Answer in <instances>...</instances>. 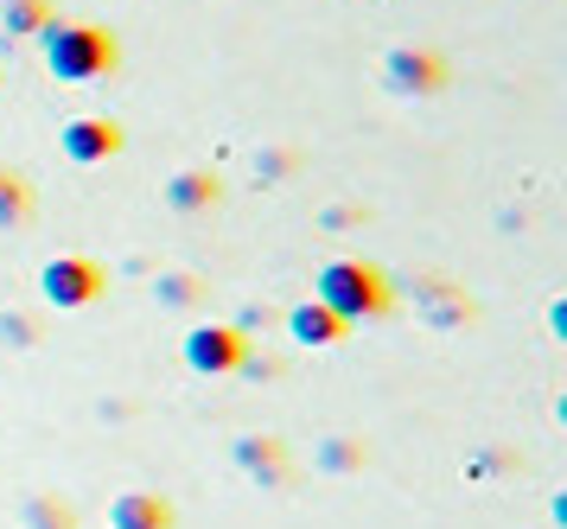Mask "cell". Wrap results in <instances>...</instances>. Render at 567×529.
<instances>
[{
    "mask_svg": "<svg viewBox=\"0 0 567 529\" xmlns=\"http://www.w3.org/2000/svg\"><path fill=\"white\" fill-rule=\"evenodd\" d=\"M154 301L159 306H192V301H198V281H192V275H159L154 281Z\"/></svg>",
    "mask_w": 567,
    "mask_h": 529,
    "instance_id": "cell-16",
    "label": "cell"
},
{
    "mask_svg": "<svg viewBox=\"0 0 567 529\" xmlns=\"http://www.w3.org/2000/svg\"><path fill=\"white\" fill-rule=\"evenodd\" d=\"M58 13H52V0H0V26L13 32V39H32V32H45Z\"/></svg>",
    "mask_w": 567,
    "mask_h": 529,
    "instance_id": "cell-12",
    "label": "cell"
},
{
    "mask_svg": "<svg viewBox=\"0 0 567 529\" xmlns=\"http://www.w3.org/2000/svg\"><path fill=\"white\" fill-rule=\"evenodd\" d=\"M32 217V185L13 166H0V230H20Z\"/></svg>",
    "mask_w": 567,
    "mask_h": 529,
    "instance_id": "cell-13",
    "label": "cell"
},
{
    "mask_svg": "<svg viewBox=\"0 0 567 529\" xmlns=\"http://www.w3.org/2000/svg\"><path fill=\"white\" fill-rule=\"evenodd\" d=\"M414 306H421V319H427V326H440V332H453V326H465V319H472V301H465V294H453L446 281H414Z\"/></svg>",
    "mask_w": 567,
    "mask_h": 529,
    "instance_id": "cell-10",
    "label": "cell"
},
{
    "mask_svg": "<svg viewBox=\"0 0 567 529\" xmlns=\"http://www.w3.org/2000/svg\"><path fill=\"white\" fill-rule=\"evenodd\" d=\"M39 45H45V71L58 83H103L115 64H122V45H115V32L96 20H52L39 32Z\"/></svg>",
    "mask_w": 567,
    "mask_h": 529,
    "instance_id": "cell-1",
    "label": "cell"
},
{
    "mask_svg": "<svg viewBox=\"0 0 567 529\" xmlns=\"http://www.w3.org/2000/svg\"><path fill=\"white\" fill-rule=\"evenodd\" d=\"M217 199H224V179L205 173V166H185V173L166 179V204H173L179 217H205Z\"/></svg>",
    "mask_w": 567,
    "mask_h": 529,
    "instance_id": "cell-8",
    "label": "cell"
},
{
    "mask_svg": "<svg viewBox=\"0 0 567 529\" xmlns=\"http://www.w3.org/2000/svg\"><path fill=\"white\" fill-rule=\"evenodd\" d=\"M0 332H7L13 345H32V319H20V313H7V319H0Z\"/></svg>",
    "mask_w": 567,
    "mask_h": 529,
    "instance_id": "cell-18",
    "label": "cell"
},
{
    "mask_svg": "<svg viewBox=\"0 0 567 529\" xmlns=\"http://www.w3.org/2000/svg\"><path fill=\"white\" fill-rule=\"evenodd\" d=\"M446 58L440 51H427V45H395L383 58V83L395 90V96H440L446 90Z\"/></svg>",
    "mask_w": 567,
    "mask_h": 529,
    "instance_id": "cell-5",
    "label": "cell"
},
{
    "mask_svg": "<svg viewBox=\"0 0 567 529\" xmlns=\"http://www.w3.org/2000/svg\"><path fill=\"white\" fill-rule=\"evenodd\" d=\"M256 166H261V173H268V185H275V179H281V173H293V153H275V147H268V153H261V160H256Z\"/></svg>",
    "mask_w": 567,
    "mask_h": 529,
    "instance_id": "cell-17",
    "label": "cell"
},
{
    "mask_svg": "<svg viewBox=\"0 0 567 529\" xmlns=\"http://www.w3.org/2000/svg\"><path fill=\"white\" fill-rule=\"evenodd\" d=\"M243 357H249V332H236V326L185 332V370H198V377H236Z\"/></svg>",
    "mask_w": 567,
    "mask_h": 529,
    "instance_id": "cell-4",
    "label": "cell"
},
{
    "mask_svg": "<svg viewBox=\"0 0 567 529\" xmlns=\"http://www.w3.org/2000/svg\"><path fill=\"white\" fill-rule=\"evenodd\" d=\"M109 529H173V505L159 491H115L109 498Z\"/></svg>",
    "mask_w": 567,
    "mask_h": 529,
    "instance_id": "cell-7",
    "label": "cell"
},
{
    "mask_svg": "<svg viewBox=\"0 0 567 529\" xmlns=\"http://www.w3.org/2000/svg\"><path fill=\"white\" fill-rule=\"evenodd\" d=\"M358 466H363L358 440H326V447H319V472H358Z\"/></svg>",
    "mask_w": 567,
    "mask_h": 529,
    "instance_id": "cell-15",
    "label": "cell"
},
{
    "mask_svg": "<svg viewBox=\"0 0 567 529\" xmlns=\"http://www.w3.org/2000/svg\"><path fill=\"white\" fill-rule=\"evenodd\" d=\"M20 529H71V505H58V498H27Z\"/></svg>",
    "mask_w": 567,
    "mask_h": 529,
    "instance_id": "cell-14",
    "label": "cell"
},
{
    "mask_svg": "<svg viewBox=\"0 0 567 529\" xmlns=\"http://www.w3.org/2000/svg\"><path fill=\"white\" fill-rule=\"evenodd\" d=\"M312 301L332 306L344 326H358V319L389 313V281H383V268H370V262H326V268H319V287H312Z\"/></svg>",
    "mask_w": 567,
    "mask_h": 529,
    "instance_id": "cell-2",
    "label": "cell"
},
{
    "mask_svg": "<svg viewBox=\"0 0 567 529\" xmlns=\"http://www.w3.org/2000/svg\"><path fill=\"white\" fill-rule=\"evenodd\" d=\"M58 147L71 166H103L122 153V122H109V115H78V122L58 128Z\"/></svg>",
    "mask_w": 567,
    "mask_h": 529,
    "instance_id": "cell-6",
    "label": "cell"
},
{
    "mask_svg": "<svg viewBox=\"0 0 567 529\" xmlns=\"http://www.w3.org/2000/svg\"><path fill=\"white\" fill-rule=\"evenodd\" d=\"M103 287H109V268L90 262V255H52V262L39 268V294H45V306H58V313H78V306L103 301Z\"/></svg>",
    "mask_w": 567,
    "mask_h": 529,
    "instance_id": "cell-3",
    "label": "cell"
},
{
    "mask_svg": "<svg viewBox=\"0 0 567 529\" xmlns=\"http://www.w3.org/2000/svg\"><path fill=\"white\" fill-rule=\"evenodd\" d=\"M236 466L261 485H287V447L281 440H256V434H243L236 440Z\"/></svg>",
    "mask_w": 567,
    "mask_h": 529,
    "instance_id": "cell-11",
    "label": "cell"
},
{
    "mask_svg": "<svg viewBox=\"0 0 567 529\" xmlns=\"http://www.w3.org/2000/svg\"><path fill=\"white\" fill-rule=\"evenodd\" d=\"M287 332H293V345H312V352H326V345H338L344 338V319H338L332 306H319V301H300L293 313H287Z\"/></svg>",
    "mask_w": 567,
    "mask_h": 529,
    "instance_id": "cell-9",
    "label": "cell"
}]
</instances>
